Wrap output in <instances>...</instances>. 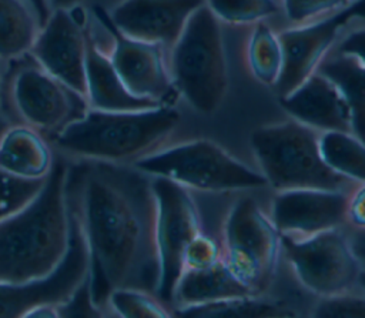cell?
Masks as SVG:
<instances>
[{
    "instance_id": "obj_1",
    "label": "cell",
    "mask_w": 365,
    "mask_h": 318,
    "mask_svg": "<svg viewBox=\"0 0 365 318\" xmlns=\"http://www.w3.org/2000/svg\"><path fill=\"white\" fill-rule=\"evenodd\" d=\"M83 161L70 164L68 194L87 242L90 295L106 314L115 288L155 295L157 201L153 177L133 164Z\"/></svg>"
},
{
    "instance_id": "obj_2",
    "label": "cell",
    "mask_w": 365,
    "mask_h": 318,
    "mask_svg": "<svg viewBox=\"0 0 365 318\" xmlns=\"http://www.w3.org/2000/svg\"><path fill=\"white\" fill-rule=\"evenodd\" d=\"M68 158H54L40 193L0 221V282L23 284L50 275L70 247Z\"/></svg>"
},
{
    "instance_id": "obj_3",
    "label": "cell",
    "mask_w": 365,
    "mask_h": 318,
    "mask_svg": "<svg viewBox=\"0 0 365 318\" xmlns=\"http://www.w3.org/2000/svg\"><path fill=\"white\" fill-rule=\"evenodd\" d=\"M180 111L161 104L134 111L88 108L51 134L50 144L66 158L133 164L160 145L178 127Z\"/></svg>"
},
{
    "instance_id": "obj_4",
    "label": "cell",
    "mask_w": 365,
    "mask_h": 318,
    "mask_svg": "<svg viewBox=\"0 0 365 318\" xmlns=\"http://www.w3.org/2000/svg\"><path fill=\"white\" fill-rule=\"evenodd\" d=\"M171 78L197 111L214 113L228 88V70L220 20L207 4L188 19L173 46Z\"/></svg>"
},
{
    "instance_id": "obj_5",
    "label": "cell",
    "mask_w": 365,
    "mask_h": 318,
    "mask_svg": "<svg viewBox=\"0 0 365 318\" xmlns=\"http://www.w3.org/2000/svg\"><path fill=\"white\" fill-rule=\"evenodd\" d=\"M251 147L261 174L277 191L342 190L348 181L325 164L319 151V133L294 118L254 130Z\"/></svg>"
},
{
    "instance_id": "obj_6",
    "label": "cell",
    "mask_w": 365,
    "mask_h": 318,
    "mask_svg": "<svg viewBox=\"0 0 365 318\" xmlns=\"http://www.w3.org/2000/svg\"><path fill=\"white\" fill-rule=\"evenodd\" d=\"M138 170L187 188L234 191L267 187L261 173L242 164L210 140H194L157 150L133 163Z\"/></svg>"
},
{
    "instance_id": "obj_7",
    "label": "cell",
    "mask_w": 365,
    "mask_h": 318,
    "mask_svg": "<svg viewBox=\"0 0 365 318\" xmlns=\"http://www.w3.org/2000/svg\"><path fill=\"white\" fill-rule=\"evenodd\" d=\"M224 248L228 265L261 295L274 278L281 237L252 198H241L231 207L224 222Z\"/></svg>"
},
{
    "instance_id": "obj_8",
    "label": "cell",
    "mask_w": 365,
    "mask_h": 318,
    "mask_svg": "<svg viewBox=\"0 0 365 318\" xmlns=\"http://www.w3.org/2000/svg\"><path fill=\"white\" fill-rule=\"evenodd\" d=\"M153 190L160 267L155 297L163 304H173L177 282L184 272L185 248L201 232L200 212L188 188L173 180L153 177Z\"/></svg>"
},
{
    "instance_id": "obj_9",
    "label": "cell",
    "mask_w": 365,
    "mask_h": 318,
    "mask_svg": "<svg viewBox=\"0 0 365 318\" xmlns=\"http://www.w3.org/2000/svg\"><path fill=\"white\" fill-rule=\"evenodd\" d=\"M279 237L295 277L311 292L328 297L349 291L356 284L361 267L338 228L304 238Z\"/></svg>"
},
{
    "instance_id": "obj_10",
    "label": "cell",
    "mask_w": 365,
    "mask_h": 318,
    "mask_svg": "<svg viewBox=\"0 0 365 318\" xmlns=\"http://www.w3.org/2000/svg\"><path fill=\"white\" fill-rule=\"evenodd\" d=\"M70 201V247L61 264L47 277L23 282H0V318L30 317L43 307L67 302L88 277L90 261L81 224Z\"/></svg>"
},
{
    "instance_id": "obj_11",
    "label": "cell",
    "mask_w": 365,
    "mask_h": 318,
    "mask_svg": "<svg viewBox=\"0 0 365 318\" xmlns=\"http://www.w3.org/2000/svg\"><path fill=\"white\" fill-rule=\"evenodd\" d=\"M355 19H365V0H352L328 17L278 34L282 47V71L274 86L279 97L289 94L317 71L341 31Z\"/></svg>"
},
{
    "instance_id": "obj_12",
    "label": "cell",
    "mask_w": 365,
    "mask_h": 318,
    "mask_svg": "<svg viewBox=\"0 0 365 318\" xmlns=\"http://www.w3.org/2000/svg\"><path fill=\"white\" fill-rule=\"evenodd\" d=\"M96 14L113 37L108 56L127 90L137 97L173 106L178 91L167 70L163 46L123 34L101 9Z\"/></svg>"
},
{
    "instance_id": "obj_13",
    "label": "cell",
    "mask_w": 365,
    "mask_h": 318,
    "mask_svg": "<svg viewBox=\"0 0 365 318\" xmlns=\"http://www.w3.org/2000/svg\"><path fill=\"white\" fill-rule=\"evenodd\" d=\"M73 11L74 9L53 10L41 26L30 53L43 70L86 98L88 37Z\"/></svg>"
},
{
    "instance_id": "obj_14",
    "label": "cell",
    "mask_w": 365,
    "mask_h": 318,
    "mask_svg": "<svg viewBox=\"0 0 365 318\" xmlns=\"http://www.w3.org/2000/svg\"><path fill=\"white\" fill-rule=\"evenodd\" d=\"M11 96L27 125L50 134L81 117L84 113H77V108L87 103L41 67L21 70L13 80Z\"/></svg>"
},
{
    "instance_id": "obj_15",
    "label": "cell",
    "mask_w": 365,
    "mask_h": 318,
    "mask_svg": "<svg viewBox=\"0 0 365 318\" xmlns=\"http://www.w3.org/2000/svg\"><path fill=\"white\" fill-rule=\"evenodd\" d=\"M348 198L342 190L294 188L278 191L271 221L279 235L304 238L338 228L346 220Z\"/></svg>"
},
{
    "instance_id": "obj_16",
    "label": "cell",
    "mask_w": 365,
    "mask_h": 318,
    "mask_svg": "<svg viewBox=\"0 0 365 318\" xmlns=\"http://www.w3.org/2000/svg\"><path fill=\"white\" fill-rule=\"evenodd\" d=\"M205 0H123L108 14L123 34L173 47L191 14Z\"/></svg>"
},
{
    "instance_id": "obj_17",
    "label": "cell",
    "mask_w": 365,
    "mask_h": 318,
    "mask_svg": "<svg viewBox=\"0 0 365 318\" xmlns=\"http://www.w3.org/2000/svg\"><path fill=\"white\" fill-rule=\"evenodd\" d=\"M282 108L297 121L317 130L352 133L351 113L338 87L315 71L289 94L279 97Z\"/></svg>"
},
{
    "instance_id": "obj_18",
    "label": "cell",
    "mask_w": 365,
    "mask_h": 318,
    "mask_svg": "<svg viewBox=\"0 0 365 318\" xmlns=\"http://www.w3.org/2000/svg\"><path fill=\"white\" fill-rule=\"evenodd\" d=\"M87 103L104 111H134L161 106L157 101L131 94L118 77L110 56L91 37L87 39Z\"/></svg>"
},
{
    "instance_id": "obj_19",
    "label": "cell",
    "mask_w": 365,
    "mask_h": 318,
    "mask_svg": "<svg viewBox=\"0 0 365 318\" xmlns=\"http://www.w3.org/2000/svg\"><path fill=\"white\" fill-rule=\"evenodd\" d=\"M257 295L222 258L202 270H184L174 291L175 307L201 305L230 298Z\"/></svg>"
},
{
    "instance_id": "obj_20",
    "label": "cell",
    "mask_w": 365,
    "mask_h": 318,
    "mask_svg": "<svg viewBox=\"0 0 365 318\" xmlns=\"http://www.w3.org/2000/svg\"><path fill=\"white\" fill-rule=\"evenodd\" d=\"M53 161L48 143L30 125H11L0 140V168L14 175L44 178Z\"/></svg>"
},
{
    "instance_id": "obj_21",
    "label": "cell",
    "mask_w": 365,
    "mask_h": 318,
    "mask_svg": "<svg viewBox=\"0 0 365 318\" xmlns=\"http://www.w3.org/2000/svg\"><path fill=\"white\" fill-rule=\"evenodd\" d=\"M317 71L338 87L351 113L352 133L365 143V66L336 53L335 57L322 60Z\"/></svg>"
},
{
    "instance_id": "obj_22",
    "label": "cell",
    "mask_w": 365,
    "mask_h": 318,
    "mask_svg": "<svg viewBox=\"0 0 365 318\" xmlns=\"http://www.w3.org/2000/svg\"><path fill=\"white\" fill-rule=\"evenodd\" d=\"M40 29L38 17L26 0H0V58L30 51Z\"/></svg>"
},
{
    "instance_id": "obj_23",
    "label": "cell",
    "mask_w": 365,
    "mask_h": 318,
    "mask_svg": "<svg viewBox=\"0 0 365 318\" xmlns=\"http://www.w3.org/2000/svg\"><path fill=\"white\" fill-rule=\"evenodd\" d=\"M175 315L190 318H282L295 317L292 308L274 301L261 299L259 295L230 298L201 305L175 307Z\"/></svg>"
},
{
    "instance_id": "obj_24",
    "label": "cell",
    "mask_w": 365,
    "mask_h": 318,
    "mask_svg": "<svg viewBox=\"0 0 365 318\" xmlns=\"http://www.w3.org/2000/svg\"><path fill=\"white\" fill-rule=\"evenodd\" d=\"M325 164L348 180L365 183V143L349 131L319 133Z\"/></svg>"
},
{
    "instance_id": "obj_25",
    "label": "cell",
    "mask_w": 365,
    "mask_h": 318,
    "mask_svg": "<svg viewBox=\"0 0 365 318\" xmlns=\"http://www.w3.org/2000/svg\"><path fill=\"white\" fill-rule=\"evenodd\" d=\"M248 63L255 78L262 84L275 86L282 71V47L268 24L259 21L251 33L248 43Z\"/></svg>"
},
{
    "instance_id": "obj_26",
    "label": "cell",
    "mask_w": 365,
    "mask_h": 318,
    "mask_svg": "<svg viewBox=\"0 0 365 318\" xmlns=\"http://www.w3.org/2000/svg\"><path fill=\"white\" fill-rule=\"evenodd\" d=\"M108 311L124 318H165V305L151 292L137 288H115L108 295Z\"/></svg>"
},
{
    "instance_id": "obj_27",
    "label": "cell",
    "mask_w": 365,
    "mask_h": 318,
    "mask_svg": "<svg viewBox=\"0 0 365 318\" xmlns=\"http://www.w3.org/2000/svg\"><path fill=\"white\" fill-rule=\"evenodd\" d=\"M44 178H23L0 168V221L26 207L43 188Z\"/></svg>"
},
{
    "instance_id": "obj_28",
    "label": "cell",
    "mask_w": 365,
    "mask_h": 318,
    "mask_svg": "<svg viewBox=\"0 0 365 318\" xmlns=\"http://www.w3.org/2000/svg\"><path fill=\"white\" fill-rule=\"evenodd\" d=\"M220 21L244 24L259 21L278 11L275 0H205Z\"/></svg>"
},
{
    "instance_id": "obj_29",
    "label": "cell",
    "mask_w": 365,
    "mask_h": 318,
    "mask_svg": "<svg viewBox=\"0 0 365 318\" xmlns=\"http://www.w3.org/2000/svg\"><path fill=\"white\" fill-rule=\"evenodd\" d=\"M318 318H365V295L349 291L322 297L312 308Z\"/></svg>"
},
{
    "instance_id": "obj_30",
    "label": "cell",
    "mask_w": 365,
    "mask_h": 318,
    "mask_svg": "<svg viewBox=\"0 0 365 318\" xmlns=\"http://www.w3.org/2000/svg\"><path fill=\"white\" fill-rule=\"evenodd\" d=\"M220 244L202 231L195 235L184 252V270H202L222 260Z\"/></svg>"
},
{
    "instance_id": "obj_31",
    "label": "cell",
    "mask_w": 365,
    "mask_h": 318,
    "mask_svg": "<svg viewBox=\"0 0 365 318\" xmlns=\"http://www.w3.org/2000/svg\"><path fill=\"white\" fill-rule=\"evenodd\" d=\"M352 0H284L287 17L294 21H305L325 11L341 9Z\"/></svg>"
},
{
    "instance_id": "obj_32",
    "label": "cell",
    "mask_w": 365,
    "mask_h": 318,
    "mask_svg": "<svg viewBox=\"0 0 365 318\" xmlns=\"http://www.w3.org/2000/svg\"><path fill=\"white\" fill-rule=\"evenodd\" d=\"M336 53L349 56L365 66V29L351 31L338 44Z\"/></svg>"
},
{
    "instance_id": "obj_33",
    "label": "cell",
    "mask_w": 365,
    "mask_h": 318,
    "mask_svg": "<svg viewBox=\"0 0 365 318\" xmlns=\"http://www.w3.org/2000/svg\"><path fill=\"white\" fill-rule=\"evenodd\" d=\"M346 220L356 228H365V183L349 195Z\"/></svg>"
},
{
    "instance_id": "obj_34",
    "label": "cell",
    "mask_w": 365,
    "mask_h": 318,
    "mask_svg": "<svg viewBox=\"0 0 365 318\" xmlns=\"http://www.w3.org/2000/svg\"><path fill=\"white\" fill-rule=\"evenodd\" d=\"M349 248L359 267L365 270V228H356L348 238Z\"/></svg>"
},
{
    "instance_id": "obj_35",
    "label": "cell",
    "mask_w": 365,
    "mask_h": 318,
    "mask_svg": "<svg viewBox=\"0 0 365 318\" xmlns=\"http://www.w3.org/2000/svg\"><path fill=\"white\" fill-rule=\"evenodd\" d=\"M26 1L33 7V10L36 11V14L38 17L40 24L43 26L47 21L48 16L51 14V9L48 6V0H26Z\"/></svg>"
},
{
    "instance_id": "obj_36",
    "label": "cell",
    "mask_w": 365,
    "mask_h": 318,
    "mask_svg": "<svg viewBox=\"0 0 365 318\" xmlns=\"http://www.w3.org/2000/svg\"><path fill=\"white\" fill-rule=\"evenodd\" d=\"M80 0H48V6L53 10L58 9H74Z\"/></svg>"
},
{
    "instance_id": "obj_37",
    "label": "cell",
    "mask_w": 365,
    "mask_h": 318,
    "mask_svg": "<svg viewBox=\"0 0 365 318\" xmlns=\"http://www.w3.org/2000/svg\"><path fill=\"white\" fill-rule=\"evenodd\" d=\"M11 125H14V124L11 123V120H10L7 116H4L3 113H0V140H1V137L4 135V133H6Z\"/></svg>"
},
{
    "instance_id": "obj_38",
    "label": "cell",
    "mask_w": 365,
    "mask_h": 318,
    "mask_svg": "<svg viewBox=\"0 0 365 318\" xmlns=\"http://www.w3.org/2000/svg\"><path fill=\"white\" fill-rule=\"evenodd\" d=\"M356 284L362 288V291L365 292V270L361 268L359 274H358V279H356Z\"/></svg>"
},
{
    "instance_id": "obj_39",
    "label": "cell",
    "mask_w": 365,
    "mask_h": 318,
    "mask_svg": "<svg viewBox=\"0 0 365 318\" xmlns=\"http://www.w3.org/2000/svg\"><path fill=\"white\" fill-rule=\"evenodd\" d=\"M0 101H1V76H0Z\"/></svg>"
}]
</instances>
